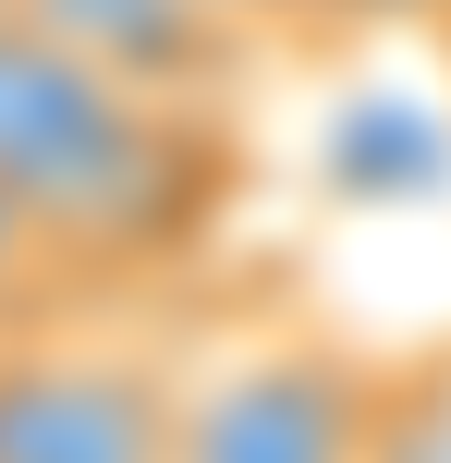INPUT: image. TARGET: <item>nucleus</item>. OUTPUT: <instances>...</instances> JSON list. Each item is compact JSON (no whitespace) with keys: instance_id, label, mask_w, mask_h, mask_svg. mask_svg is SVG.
I'll list each match as a JSON object with an SVG mask.
<instances>
[{"instance_id":"obj_1","label":"nucleus","mask_w":451,"mask_h":463,"mask_svg":"<svg viewBox=\"0 0 451 463\" xmlns=\"http://www.w3.org/2000/svg\"><path fill=\"white\" fill-rule=\"evenodd\" d=\"M0 208L49 244L61 280H135L208 244L232 208V122L135 98L0 0Z\"/></svg>"},{"instance_id":"obj_2","label":"nucleus","mask_w":451,"mask_h":463,"mask_svg":"<svg viewBox=\"0 0 451 463\" xmlns=\"http://www.w3.org/2000/svg\"><path fill=\"white\" fill-rule=\"evenodd\" d=\"M171 378H183V463H379L390 366L317 317L232 329L208 366Z\"/></svg>"},{"instance_id":"obj_3","label":"nucleus","mask_w":451,"mask_h":463,"mask_svg":"<svg viewBox=\"0 0 451 463\" xmlns=\"http://www.w3.org/2000/svg\"><path fill=\"white\" fill-rule=\"evenodd\" d=\"M0 463H183V378L135 342H0Z\"/></svg>"},{"instance_id":"obj_4","label":"nucleus","mask_w":451,"mask_h":463,"mask_svg":"<svg viewBox=\"0 0 451 463\" xmlns=\"http://www.w3.org/2000/svg\"><path fill=\"white\" fill-rule=\"evenodd\" d=\"M13 13H37L49 37L86 49L110 86L171 98V110H232L244 61H257V37H244L220 0H13Z\"/></svg>"},{"instance_id":"obj_5","label":"nucleus","mask_w":451,"mask_h":463,"mask_svg":"<svg viewBox=\"0 0 451 463\" xmlns=\"http://www.w3.org/2000/svg\"><path fill=\"white\" fill-rule=\"evenodd\" d=\"M379 463H451V342L390 366V415H379Z\"/></svg>"},{"instance_id":"obj_6","label":"nucleus","mask_w":451,"mask_h":463,"mask_svg":"<svg viewBox=\"0 0 451 463\" xmlns=\"http://www.w3.org/2000/svg\"><path fill=\"white\" fill-rule=\"evenodd\" d=\"M220 13H232L257 49H317V37H342V0H220Z\"/></svg>"},{"instance_id":"obj_7","label":"nucleus","mask_w":451,"mask_h":463,"mask_svg":"<svg viewBox=\"0 0 451 463\" xmlns=\"http://www.w3.org/2000/svg\"><path fill=\"white\" fill-rule=\"evenodd\" d=\"M451 0H342V37H439Z\"/></svg>"},{"instance_id":"obj_8","label":"nucleus","mask_w":451,"mask_h":463,"mask_svg":"<svg viewBox=\"0 0 451 463\" xmlns=\"http://www.w3.org/2000/svg\"><path fill=\"white\" fill-rule=\"evenodd\" d=\"M439 61H451V13H439Z\"/></svg>"}]
</instances>
